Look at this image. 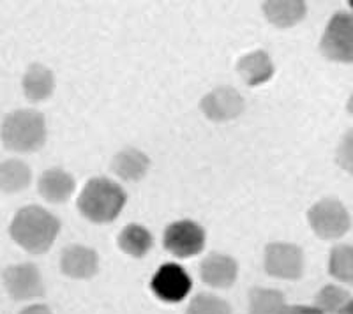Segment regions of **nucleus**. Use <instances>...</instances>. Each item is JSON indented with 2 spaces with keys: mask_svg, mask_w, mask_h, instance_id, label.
<instances>
[{
  "mask_svg": "<svg viewBox=\"0 0 353 314\" xmlns=\"http://www.w3.org/2000/svg\"><path fill=\"white\" fill-rule=\"evenodd\" d=\"M61 230L59 219L43 207L30 205L14 216L9 228L12 240L32 254L46 253Z\"/></svg>",
  "mask_w": 353,
  "mask_h": 314,
  "instance_id": "1",
  "label": "nucleus"
},
{
  "mask_svg": "<svg viewBox=\"0 0 353 314\" xmlns=\"http://www.w3.org/2000/svg\"><path fill=\"white\" fill-rule=\"evenodd\" d=\"M124 189L110 178H92L78 198V209L88 221L110 222L122 212L125 205Z\"/></svg>",
  "mask_w": 353,
  "mask_h": 314,
  "instance_id": "2",
  "label": "nucleus"
},
{
  "mask_svg": "<svg viewBox=\"0 0 353 314\" xmlns=\"http://www.w3.org/2000/svg\"><path fill=\"white\" fill-rule=\"evenodd\" d=\"M2 141L14 152H34L46 141V122L36 109H18L2 122Z\"/></svg>",
  "mask_w": 353,
  "mask_h": 314,
  "instance_id": "3",
  "label": "nucleus"
},
{
  "mask_svg": "<svg viewBox=\"0 0 353 314\" xmlns=\"http://www.w3.org/2000/svg\"><path fill=\"white\" fill-rule=\"evenodd\" d=\"M320 48L330 61L353 64V14H334L321 37Z\"/></svg>",
  "mask_w": 353,
  "mask_h": 314,
  "instance_id": "4",
  "label": "nucleus"
},
{
  "mask_svg": "<svg viewBox=\"0 0 353 314\" xmlns=\"http://www.w3.org/2000/svg\"><path fill=\"white\" fill-rule=\"evenodd\" d=\"M309 224L320 238L332 240L350 230V213L337 200H321L307 213Z\"/></svg>",
  "mask_w": 353,
  "mask_h": 314,
  "instance_id": "5",
  "label": "nucleus"
},
{
  "mask_svg": "<svg viewBox=\"0 0 353 314\" xmlns=\"http://www.w3.org/2000/svg\"><path fill=\"white\" fill-rule=\"evenodd\" d=\"M265 270L277 279H299L304 270V254L293 244H269L265 249Z\"/></svg>",
  "mask_w": 353,
  "mask_h": 314,
  "instance_id": "6",
  "label": "nucleus"
},
{
  "mask_svg": "<svg viewBox=\"0 0 353 314\" xmlns=\"http://www.w3.org/2000/svg\"><path fill=\"white\" fill-rule=\"evenodd\" d=\"M4 286L14 300H32L44 295V282L41 272L32 263L8 266L2 274Z\"/></svg>",
  "mask_w": 353,
  "mask_h": 314,
  "instance_id": "7",
  "label": "nucleus"
},
{
  "mask_svg": "<svg viewBox=\"0 0 353 314\" xmlns=\"http://www.w3.org/2000/svg\"><path fill=\"white\" fill-rule=\"evenodd\" d=\"M165 247L176 258H189L201 253L205 246V231L193 221L173 222L165 231Z\"/></svg>",
  "mask_w": 353,
  "mask_h": 314,
  "instance_id": "8",
  "label": "nucleus"
},
{
  "mask_svg": "<svg viewBox=\"0 0 353 314\" xmlns=\"http://www.w3.org/2000/svg\"><path fill=\"white\" fill-rule=\"evenodd\" d=\"M193 281L189 278V274L176 263H166L161 266L154 275L150 288L156 293L157 298H161L163 302L176 304L184 300L191 291Z\"/></svg>",
  "mask_w": 353,
  "mask_h": 314,
  "instance_id": "9",
  "label": "nucleus"
},
{
  "mask_svg": "<svg viewBox=\"0 0 353 314\" xmlns=\"http://www.w3.org/2000/svg\"><path fill=\"white\" fill-rule=\"evenodd\" d=\"M201 109L210 121L225 122L239 117L244 109V99L232 87H219L203 97Z\"/></svg>",
  "mask_w": 353,
  "mask_h": 314,
  "instance_id": "10",
  "label": "nucleus"
},
{
  "mask_svg": "<svg viewBox=\"0 0 353 314\" xmlns=\"http://www.w3.org/2000/svg\"><path fill=\"white\" fill-rule=\"evenodd\" d=\"M239 265L232 256L214 253L201 262V281L212 288H230L237 281Z\"/></svg>",
  "mask_w": 353,
  "mask_h": 314,
  "instance_id": "11",
  "label": "nucleus"
},
{
  "mask_svg": "<svg viewBox=\"0 0 353 314\" xmlns=\"http://www.w3.org/2000/svg\"><path fill=\"white\" fill-rule=\"evenodd\" d=\"M61 269L68 278L90 279L97 274L99 258L96 251L90 247L71 246L62 253Z\"/></svg>",
  "mask_w": 353,
  "mask_h": 314,
  "instance_id": "12",
  "label": "nucleus"
},
{
  "mask_svg": "<svg viewBox=\"0 0 353 314\" xmlns=\"http://www.w3.org/2000/svg\"><path fill=\"white\" fill-rule=\"evenodd\" d=\"M39 193L46 202H68L74 193V178L61 168L46 169L39 178Z\"/></svg>",
  "mask_w": 353,
  "mask_h": 314,
  "instance_id": "13",
  "label": "nucleus"
},
{
  "mask_svg": "<svg viewBox=\"0 0 353 314\" xmlns=\"http://www.w3.org/2000/svg\"><path fill=\"white\" fill-rule=\"evenodd\" d=\"M55 89V76L46 65L32 64L23 76V92L28 101L39 103L48 99Z\"/></svg>",
  "mask_w": 353,
  "mask_h": 314,
  "instance_id": "14",
  "label": "nucleus"
},
{
  "mask_svg": "<svg viewBox=\"0 0 353 314\" xmlns=\"http://www.w3.org/2000/svg\"><path fill=\"white\" fill-rule=\"evenodd\" d=\"M237 71L245 83L254 87V85L265 83L267 80H270V76L274 74V65L267 53L253 52L242 56L239 61Z\"/></svg>",
  "mask_w": 353,
  "mask_h": 314,
  "instance_id": "15",
  "label": "nucleus"
},
{
  "mask_svg": "<svg viewBox=\"0 0 353 314\" xmlns=\"http://www.w3.org/2000/svg\"><path fill=\"white\" fill-rule=\"evenodd\" d=\"M112 166L113 171L119 177L124 178V180L134 182L145 177V174H147V169L150 166V161L143 152L129 147V149H124L122 152L117 154Z\"/></svg>",
  "mask_w": 353,
  "mask_h": 314,
  "instance_id": "16",
  "label": "nucleus"
},
{
  "mask_svg": "<svg viewBox=\"0 0 353 314\" xmlns=\"http://www.w3.org/2000/svg\"><path fill=\"white\" fill-rule=\"evenodd\" d=\"M30 180H32V174L23 161L9 159L0 165V191L20 193V191L27 189Z\"/></svg>",
  "mask_w": 353,
  "mask_h": 314,
  "instance_id": "17",
  "label": "nucleus"
},
{
  "mask_svg": "<svg viewBox=\"0 0 353 314\" xmlns=\"http://www.w3.org/2000/svg\"><path fill=\"white\" fill-rule=\"evenodd\" d=\"M265 17L269 18L270 23L277 27H292L299 23L305 17V4L297 0H285V2H265L263 4Z\"/></svg>",
  "mask_w": 353,
  "mask_h": 314,
  "instance_id": "18",
  "label": "nucleus"
},
{
  "mask_svg": "<svg viewBox=\"0 0 353 314\" xmlns=\"http://www.w3.org/2000/svg\"><path fill=\"white\" fill-rule=\"evenodd\" d=\"M119 247L129 256L143 258L152 247V235L140 224H128L119 235Z\"/></svg>",
  "mask_w": 353,
  "mask_h": 314,
  "instance_id": "19",
  "label": "nucleus"
},
{
  "mask_svg": "<svg viewBox=\"0 0 353 314\" xmlns=\"http://www.w3.org/2000/svg\"><path fill=\"white\" fill-rule=\"evenodd\" d=\"M285 307L281 291L253 288L249 293V314H281Z\"/></svg>",
  "mask_w": 353,
  "mask_h": 314,
  "instance_id": "20",
  "label": "nucleus"
},
{
  "mask_svg": "<svg viewBox=\"0 0 353 314\" xmlns=\"http://www.w3.org/2000/svg\"><path fill=\"white\" fill-rule=\"evenodd\" d=\"M330 275L353 284V246H336L330 253Z\"/></svg>",
  "mask_w": 353,
  "mask_h": 314,
  "instance_id": "21",
  "label": "nucleus"
},
{
  "mask_svg": "<svg viewBox=\"0 0 353 314\" xmlns=\"http://www.w3.org/2000/svg\"><path fill=\"white\" fill-rule=\"evenodd\" d=\"M350 300V293L339 286H325L316 295V309L323 314H337Z\"/></svg>",
  "mask_w": 353,
  "mask_h": 314,
  "instance_id": "22",
  "label": "nucleus"
},
{
  "mask_svg": "<svg viewBox=\"0 0 353 314\" xmlns=\"http://www.w3.org/2000/svg\"><path fill=\"white\" fill-rule=\"evenodd\" d=\"M185 314H230V306L216 295L201 293L191 300Z\"/></svg>",
  "mask_w": 353,
  "mask_h": 314,
  "instance_id": "23",
  "label": "nucleus"
},
{
  "mask_svg": "<svg viewBox=\"0 0 353 314\" xmlns=\"http://www.w3.org/2000/svg\"><path fill=\"white\" fill-rule=\"evenodd\" d=\"M337 163L343 169L353 175V129L348 131L337 149Z\"/></svg>",
  "mask_w": 353,
  "mask_h": 314,
  "instance_id": "24",
  "label": "nucleus"
},
{
  "mask_svg": "<svg viewBox=\"0 0 353 314\" xmlns=\"http://www.w3.org/2000/svg\"><path fill=\"white\" fill-rule=\"evenodd\" d=\"M281 314H323L321 311H318L316 307H305V306H292L285 307Z\"/></svg>",
  "mask_w": 353,
  "mask_h": 314,
  "instance_id": "25",
  "label": "nucleus"
},
{
  "mask_svg": "<svg viewBox=\"0 0 353 314\" xmlns=\"http://www.w3.org/2000/svg\"><path fill=\"white\" fill-rule=\"evenodd\" d=\"M20 314H53V313L48 309V307L43 306V304H36V306H30L27 307V309H23Z\"/></svg>",
  "mask_w": 353,
  "mask_h": 314,
  "instance_id": "26",
  "label": "nucleus"
},
{
  "mask_svg": "<svg viewBox=\"0 0 353 314\" xmlns=\"http://www.w3.org/2000/svg\"><path fill=\"white\" fill-rule=\"evenodd\" d=\"M337 314H353V298H350L348 302L341 307V311Z\"/></svg>",
  "mask_w": 353,
  "mask_h": 314,
  "instance_id": "27",
  "label": "nucleus"
},
{
  "mask_svg": "<svg viewBox=\"0 0 353 314\" xmlns=\"http://www.w3.org/2000/svg\"><path fill=\"white\" fill-rule=\"evenodd\" d=\"M348 112L353 115V94H352V97H350V101H348Z\"/></svg>",
  "mask_w": 353,
  "mask_h": 314,
  "instance_id": "28",
  "label": "nucleus"
},
{
  "mask_svg": "<svg viewBox=\"0 0 353 314\" xmlns=\"http://www.w3.org/2000/svg\"><path fill=\"white\" fill-rule=\"evenodd\" d=\"M350 6H352V9H353V0H352V2H350Z\"/></svg>",
  "mask_w": 353,
  "mask_h": 314,
  "instance_id": "29",
  "label": "nucleus"
}]
</instances>
